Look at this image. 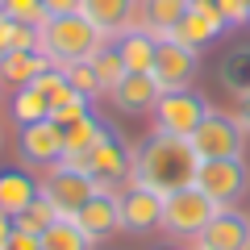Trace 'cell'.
<instances>
[{
	"label": "cell",
	"instance_id": "obj_1",
	"mask_svg": "<svg viewBox=\"0 0 250 250\" xmlns=\"http://www.w3.org/2000/svg\"><path fill=\"white\" fill-rule=\"evenodd\" d=\"M196 167H200V159L192 150V142H184V138L154 129L150 138H142L134 146V184L154 188L159 196H171L179 188L196 184Z\"/></svg>",
	"mask_w": 250,
	"mask_h": 250
},
{
	"label": "cell",
	"instance_id": "obj_2",
	"mask_svg": "<svg viewBox=\"0 0 250 250\" xmlns=\"http://www.w3.org/2000/svg\"><path fill=\"white\" fill-rule=\"evenodd\" d=\"M108 38L92 25L83 13H62V17H46L38 25V46L54 67H71V62H88L92 54L104 46Z\"/></svg>",
	"mask_w": 250,
	"mask_h": 250
},
{
	"label": "cell",
	"instance_id": "obj_3",
	"mask_svg": "<svg viewBox=\"0 0 250 250\" xmlns=\"http://www.w3.org/2000/svg\"><path fill=\"white\" fill-rule=\"evenodd\" d=\"M213 113V104H208L200 92L192 88H175V92H163L159 104H154V129L159 134H171V138H192L205 125V117Z\"/></svg>",
	"mask_w": 250,
	"mask_h": 250
},
{
	"label": "cell",
	"instance_id": "obj_4",
	"mask_svg": "<svg viewBox=\"0 0 250 250\" xmlns=\"http://www.w3.org/2000/svg\"><path fill=\"white\" fill-rule=\"evenodd\" d=\"M213 213H217V205L196 184H188V188H179V192H171V196H163V229H167L171 238H200V229L213 221Z\"/></svg>",
	"mask_w": 250,
	"mask_h": 250
},
{
	"label": "cell",
	"instance_id": "obj_5",
	"mask_svg": "<svg viewBox=\"0 0 250 250\" xmlns=\"http://www.w3.org/2000/svg\"><path fill=\"white\" fill-rule=\"evenodd\" d=\"M196 188L213 200L217 208H229V205H238V200L250 192V167L242 159H200Z\"/></svg>",
	"mask_w": 250,
	"mask_h": 250
},
{
	"label": "cell",
	"instance_id": "obj_6",
	"mask_svg": "<svg viewBox=\"0 0 250 250\" xmlns=\"http://www.w3.org/2000/svg\"><path fill=\"white\" fill-rule=\"evenodd\" d=\"M96 192H100V184L88 175V171H80L75 163L59 159L54 167H46L42 196H50V200H54V208H59L62 217H75L92 196H96Z\"/></svg>",
	"mask_w": 250,
	"mask_h": 250
},
{
	"label": "cell",
	"instance_id": "obj_7",
	"mask_svg": "<svg viewBox=\"0 0 250 250\" xmlns=\"http://www.w3.org/2000/svg\"><path fill=\"white\" fill-rule=\"evenodd\" d=\"M246 129H242L238 113H208L205 125H200L196 134L188 138L192 142V150H196V159H242V150H246Z\"/></svg>",
	"mask_w": 250,
	"mask_h": 250
},
{
	"label": "cell",
	"instance_id": "obj_8",
	"mask_svg": "<svg viewBox=\"0 0 250 250\" xmlns=\"http://www.w3.org/2000/svg\"><path fill=\"white\" fill-rule=\"evenodd\" d=\"M67 163H75L80 171H88L100 188H113V184H121V179H134V150H129V142H125L117 129H108V138L96 146V150L80 154V159H67Z\"/></svg>",
	"mask_w": 250,
	"mask_h": 250
},
{
	"label": "cell",
	"instance_id": "obj_9",
	"mask_svg": "<svg viewBox=\"0 0 250 250\" xmlns=\"http://www.w3.org/2000/svg\"><path fill=\"white\" fill-rule=\"evenodd\" d=\"M196 67H200V54L192 50V46L175 42V38H159V50H154V67H150V75L159 80L163 92L192 88V80H196Z\"/></svg>",
	"mask_w": 250,
	"mask_h": 250
},
{
	"label": "cell",
	"instance_id": "obj_10",
	"mask_svg": "<svg viewBox=\"0 0 250 250\" xmlns=\"http://www.w3.org/2000/svg\"><path fill=\"white\" fill-rule=\"evenodd\" d=\"M163 225V196L146 184H129L121 192V233H154Z\"/></svg>",
	"mask_w": 250,
	"mask_h": 250
},
{
	"label": "cell",
	"instance_id": "obj_11",
	"mask_svg": "<svg viewBox=\"0 0 250 250\" xmlns=\"http://www.w3.org/2000/svg\"><path fill=\"white\" fill-rule=\"evenodd\" d=\"M229 29V21L221 17V9H217L213 0H192L188 4V13H184V21L175 25V42H184V46H192V50H200V46H208V42H217V38Z\"/></svg>",
	"mask_w": 250,
	"mask_h": 250
},
{
	"label": "cell",
	"instance_id": "obj_12",
	"mask_svg": "<svg viewBox=\"0 0 250 250\" xmlns=\"http://www.w3.org/2000/svg\"><path fill=\"white\" fill-rule=\"evenodd\" d=\"M200 250H250V217L242 208H217L196 238Z\"/></svg>",
	"mask_w": 250,
	"mask_h": 250
},
{
	"label": "cell",
	"instance_id": "obj_13",
	"mask_svg": "<svg viewBox=\"0 0 250 250\" xmlns=\"http://www.w3.org/2000/svg\"><path fill=\"white\" fill-rule=\"evenodd\" d=\"M75 225H80L92 242H104V238H113V233H121V196H117L113 188H100L96 196L75 213Z\"/></svg>",
	"mask_w": 250,
	"mask_h": 250
},
{
	"label": "cell",
	"instance_id": "obj_14",
	"mask_svg": "<svg viewBox=\"0 0 250 250\" xmlns=\"http://www.w3.org/2000/svg\"><path fill=\"white\" fill-rule=\"evenodd\" d=\"M17 150L29 167H54L62 159V129L54 121H34V125H21V138H17Z\"/></svg>",
	"mask_w": 250,
	"mask_h": 250
},
{
	"label": "cell",
	"instance_id": "obj_15",
	"mask_svg": "<svg viewBox=\"0 0 250 250\" xmlns=\"http://www.w3.org/2000/svg\"><path fill=\"white\" fill-rule=\"evenodd\" d=\"M113 104L121 108V113H154V104H159V96H163V88H159V80H154L150 71H125L121 75V83H117L113 92Z\"/></svg>",
	"mask_w": 250,
	"mask_h": 250
},
{
	"label": "cell",
	"instance_id": "obj_16",
	"mask_svg": "<svg viewBox=\"0 0 250 250\" xmlns=\"http://www.w3.org/2000/svg\"><path fill=\"white\" fill-rule=\"evenodd\" d=\"M80 13L100 29L104 38H121L125 29H134L138 0H83Z\"/></svg>",
	"mask_w": 250,
	"mask_h": 250
},
{
	"label": "cell",
	"instance_id": "obj_17",
	"mask_svg": "<svg viewBox=\"0 0 250 250\" xmlns=\"http://www.w3.org/2000/svg\"><path fill=\"white\" fill-rule=\"evenodd\" d=\"M62 129V159H80V154H88V150H96L100 142L108 138V129L113 125L104 121V117H96L88 108L83 117H75V121H67V125H59Z\"/></svg>",
	"mask_w": 250,
	"mask_h": 250
},
{
	"label": "cell",
	"instance_id": "obj_18",
	"mask_svg": "<svg viewBox=\"0 0 250 250\" xmlns=\"http://www.w3.org/2000/svg\"><path fill=\"white\" fill-rule=\"evenodd\" d=\"M42 196V184L25 171H0V213L21 217L34 200Z\"/></svg>",
	"mask_w": 250,
	"mask_h": 250
},
{
	"label": "cell",
	"instance_id": "obj_19",
	"mask_svg": "<svg viewBox=\"0 0 250 250\" xmlns=\"http://www.w3.org/2000/svg\"><path fill=\"white\" fill-rule=\"evenodd\" d=\"M188 4L192 0H142V9H138V25L150 29L154 38H171L175 25L184 21Z\"/></svg>",
	"mask_w": 250,
	"mask_h": 250
},
{
	"label": "cell",
	"instance_id": "obj_20",
	"mask_svg": "<svg viewBox=\"0 0 250 250\" xmlns=\"http://www.w3.org/2000/svg\"><path fill=\"white\" fill-rule=\"evenodd\" d=\"M117 50H121L125 71H150L154 67V50H159V38H154L150 29L134 25V29H125V34L117 38Z\"/></svg>",
	"mask_w": 250,
	"mask_h": 250
},
{
	"label": "cell",
	"instance_id": "obj_21",
	"mask_svg": "<svg viewBox=\"0 0 250 250\" xmlns=\"http://www.w3.org/2000/svg\"><path fill=\"white\" fill-rule=\"evenodd\" d=\"M54 62L46 59L42 46H29V50H9L4 54V62H0V75L4 80H13L17 88H25V83H34L42 71H50Z\"/></svg>",
	"mask_w": 250,
	"mask_h": 250
},
{
	"label": "cell",
	"instance_id": "obj_22",
	"mask_svg": "<svg viewBox=\"0 0 250 250\" xmlns=\"http://www.w3.org/2000/svg\"><path fill=\"white\" fill-rule=\"evenodd\" d=\"M42 250H92V238L75 225V217H59L50 229H42Z\"/></svg>",
	"mask_w": 250,
	"mask_h": 250
},
{
	"label": "cell",
	"instance_id": "obj_23",
	"mask_svg": "<svg viewBox=\"0 0 250 250\" xmlns=\"http://www.w3.org/2000/svg\"><path fill=\"white\" fill-rule=\"evenodd\" d=\"M88 67L96 71L100 88L113 92L117 83H121V75H125V62H121V50H117V42H104V46H100V50L88 59Z\"/></svg>",
	"mask_w": 250,
	"mask_h": 250
},
{
	"label": "cell",
	"instance_id": "obj_24",
	"mask_svg": "<svg viewBox=\"0 0 250 250\" xmlns=\"http://www.w3.org/2000/svg\"><path fill=\"white\" fill-rule=\"evenodd\" d=\"M13 117H17V125L50 121V100H46L42 92L34 88V83H25V88H17V100H13Z\"/></svg>",
	"mask_w": 250,
	"mask_h": 250
},
{
	"label": "cell",
	"instance_id": "obj_25",
	"mask_svg": "<svg viewBox=\"0 0 250 250\" xmlns=\"http://www.w3.org/2000/svg\"><path fill=\"white\" fill-rule=\"evenodd\" d=\"M221 83L233 92V96H246L250 92V46L229 50V59L221 62Z\"/></svg>",
	"mask_w": 250,
	"mask_h": 250
},
{
	"label": "cell",
	"instance_id": "obj_26",
	"mask_svg": "<svg viewBox=\"0 0 250 250\" xmlns=\"http://www.w3.org/2000/svg\"><path fill=\"white\" fill-rule=\"evenodd\" d=\"M59 217H62V213L54 208V200H50V196H38L34 205H29L21 217H13V221H17L21 229H29V233H38V238H42V229H50Z\"/></svg>",
	"mask_w": 250,
	"mask_h": 250
},
{
	"label": "cell",
	"instance_id": "obj_27",
	"mask_svg": "<svg viewBox=\"0 0 250 250\" xmlns=\"http://www.w3.org/2000/svg\"><path fill=\"white\" fill-rule=\"evenodd\" d=\"M62 71H67V80H71V88L80 92L83 100H96V96H104V88H100L96 71H92L88 62H71V67H62Z\"/></svg>",
	"mask_w": 250,
	"mask_h": 250
},
{
	"label": "cell",
	"instance_id": "obj_28",
	"mask_svg": "<svg viewBox=\"0 0 250 250\" xmlns=\"http://www.w3.org/2000/svg\"><path fill=\"white\" fill-rule=\"evenodd\" d=\"M0 13H9L13 21H25V25H42L46 21L42 0H0Z\"/></svg>",
	"mask_w": 250,
	"mask_h": 250
},
{
	"label": "cell",
	"instance_id": "obj_29",
	"mask_svg": "<svg viewBox=\"0 0 250 250\" xmlns=\"http://www.w3.org/2000/svg\"><path fill=\"white\" fill-rule=\"evenodd\" d=\"M217 9H221V17L233 25H250V0H213Z\"/></svg>",
	"mask_w": 250,
	"mask_h": 250
},
{
	"label": "cell",
	"instance_id": "obj_30",
	"mask_svg": "<svg viewBox=\"0 0 250 250\" xmlns=\"http://www.w3.org/2000/svg\"><path fill=\"white\" fill-rule=\"evenodd\" d=\"M13 29H17V21H13L9 13H0V62H4V54L13 50Z\"/></svg>",
	"mask_w": 250,
	"mask_h": 250
},
{
	"label": "cell",
	"instance_id": "obj_31",
	"mask_svg": "<svg viewBox=\"0 0 250 250\" xmlns=\"http://www.w3.org/2000/svg\"><path fill=\"white\" fill-rule=\"evenodd\" d=\"M80 4H83V0H42L46 17H62V13H80Z\"/></svg>",
	"mask_w": 250,
	"mask_h": 250
},
{
	"label": "cell",
	"instance_id": "obj_32",
	"mask_svg": "<svg viewBox=\"0 0 250 250\" xmlns=\"http://www.w3.org/2000/svg\"><path fill=\"white\" fill-rule=\"evenodd\" d=\"M13 229H17V221H13L9 213H0V250H9V238H13Z\"/></svg>",
	"mask_w": 250,
	"mask_h": 250
},
{
	"label": "cell",
	"instance_id": "obj_33",
	"mask_svg": "<svg viewBox=\"0 0 250 250\" xmlns=\"http://www.w3.org/2000/svg\"><path fill=\"white\" fill-rule=\"evenodd\" d=\"M238 121H242V129L250 134V92H246V96H238Z\"/></svg>",
	"mask_w": 250,
	"mask_h": 250
},
{
	"label": "cell",
	"instance_id": "obj_34",
	"mask_svg": "<svg viewBox=\"0 0 250 250\" xmlns=\"http://www.w3.org/2000/svg\"><path fill=\"white\" fill-rule=\"evenodd\" d=\"M196 250H200V246H196Z\"/></svg>",
	"mask_w": 250,
	"mask_h": 250
}]
</instances>
